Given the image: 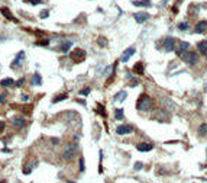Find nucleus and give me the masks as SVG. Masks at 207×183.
<instances>
[{
    "instance_id": "nucleus-1",
    "label": "nucleus",
    "mask_w": 207,
    "mask_h": 183,
    "mask_svg": "<svg viewBox=\"0 0 207 183\" xmlns=\"http://www.w3.org/2000/svg\"><path fill=\"white\" fill-rule=\"evenodd\" d=\"M154 105H155L154 99L149 98L145 93H142L139 96V99H138V102H136V109L140 112H149L154 108Z\"/></svg>"
},
{
    "instance_id": "nucleus-2",
    "label": "nucleus",
    "mask_w": 207,
    "mask_h": 183,
    "mask_svg": "<svg viewBox=\"0 0 207 183\" xmlns=\"http://www.w3.org/2000/svg\"><path fill=\"white\" fill-rule=\"evenodd\" d=\"M77 151H78V145L77 143H68L64 150H62V158L67 160V161H71L74 157L77 156Z\"/></svg>"
},
{
    "instance_id": "nucleus-3",
    "label": "nucleus",
    "mask_w": 207,
    "mask_h": 183,
    "mask_svg": "<svg viewBox=\"0 0 207 183\" xmlns=\"http://www.w3.org/2000/svg\"><path fill=\"white\" fill-rule=\"evenodd\" d=\"M181 60L188 65H194L197 64V61H199V55H197L196 51H186L181 55Z\"/></svg>"
},
{
    "instance_id": "nucleus-4",
    "label": "nucleus",
    "mask_w": 207,
    "mask_h": 183,
    "mask_svg": "<svg viewBox=\"0 0 207 183\" xmlns=\"http://www.w3.org/2000/svg\"><path fill=\"white\" fill-rule=\"evenodd\" d=\"M175 42H177V41H175L172 36H167V38H164L162 41H161V47H162V50H164L165 52L175 51V47H177Z\"/></svg>"
},
{
    "instance_id": "nucleus-5",
    "label": "nucleus",
    "mask_w": 207,
    "mask_h": 183,
    "mask_svg": "<svg viewBox=\"0 0 207 183\" xmlns=\"http://www.w3.org/2000/svg\"><path fill=\"white\" fill-rule=\"evenodd\" d=\"M86 51H84V50H80V48H75V50H74L73 52H71V55H70V58L73 60L74 63H77V64H78V63H83V61H84V60H86Z\"/></svg>"
},
{
    "instance_id": "nucleus-6",
    "label": "nucleus",
    "mask_w": 207,
    "mask_h": 183,
    "mask_svg": "<svg viewBox=\"0 0 207 183\" xmlns=\"http://www.w3.org/2000/svg\"><path fill=\"white\" fill-rule=\"evenodd\" d=\"M10 124L13 125L15 128H23L26 125V119L22 115H15V116L10 118Z\"/></svg>"
},
{
    "instance_id": "nucleus-7",
    "label": "nucleus",
    "mask_w": 207,
    "mask_h": 183,
    "mask_svg": "<svg viewBox=\"0 0 207 183\" xmlns=\"http://www.w3.org/2000/svg\"><path fill=\"white\" fill-rule=\"evenodd\" d=\"M132 132H133V126L129 124L116 126V134H119V135H126V134H132Z\"/></svg>"
},
{
    "instance_id": "nucleus-8",
    "label": "nucleus",
    "mask_w": 207,
    "mask_h": 183,
    "mask_svg": "<svg viewBox=\"0 0 207 183\" xmlns=\"http://www.w3.org/2000/svg\"><path fill=\"white\" fill-rule=\"evenodd\" d=\"M135 52H136L135 47H129L127 50L123 51V54H122V57H120V61L122 63H127L129 60L132 58V55H135Z\"/></svg>"
},
{
    "instance_id": "nucleus-9",
    "label": "nucleus",
    "mask_w": 207,
    "mask_h": 183,
    "mask_svg": "<svg viewBox=\"0 0 207 183\" xmlns=\"http://www.w3.org/2000/svg\"><path fill=\"white\" fill-rule=\"evenodd\" d=\"M188 48H190V44H188L187 41H182V42H180V44H177V47H175V54H177L178 57H181Z\"/></svg>"
},
{
    "instance_id": "nucleus-10",
    "label": "nucleus",
    "mask_w": 207,
    "mask_h": 183,
    "mask_svg": "<svg viewBox=\"0 0 207 183\" xmlns=\"http://www.w3.org/2000/svg\"><path fill=\"white\" fill-rule=\"evenodd\" d=\"M194 32L196 33H204L207 32V20H200L194 26Z\"/></svg>"
},
{
    "instance_id": "nucleus-11",
    "label": "nucleus",
    "mask_w": 207,
    "mask_h": 183,
    "mask_svg": "<svg viewBox=\"0 0 207 183\" xmlns=\"http://www.w3.org/2000/svg\"><path fill=\"white\" fill-rule=\"evenodd\" d=\"M133 18L138 23H143V22H146L151 16H149V13H146V12H138V13H135Z\"/></svg>"
},
{
    "instance_id": "nucleus-12",
    "label": "nucleus",
    "mask_w": 207,
    "mask_h": 183,
    "mask_svg": "<svg viewBox=\"0 0 207 183\" xmlns=\"http://www.w3.org/2000/svg\"><path fill=\"white\" fill-rule=\"evenodd\" d=\"M154 148V145L149 143H139L136 145V150L140 151V153H148V151H151Z\"/></svg>"
},
{
    "instance_id": "nucleus-13",
    "label": "nucleus",
    "mask_w": 207,
    "mask_h": 183,
    "mask_svg": "<svg viewBox=\"0 0 207 183\" xmlns=\"http://www.w3.org/2000/svg\"><path fill=\"white\" fill-rule=\"evenodd\" d=\"M197 51L200 52L203 57H207V41H200V42H197Z\"/></svg>"
},
{
    "instance_id": "nucleus-14",
    "label": "nucleus",
    "mask_w": 207,
    "mask_h": 183,
    "mask_svg": "<svg viewBox=\"0 0 207 183\" xmlns=\"http://www.w3.org/2000/svg\"><path fill=\"white\" fill-rule=\"evenodd\" d=\"M133 73L138 74V76H142V74L145 73V67H143V63H142V61H138V63L133 65Z\"/></svg>"
},
{
    "instance_id": "nucleus-15",
    "label": "nucleus",
    "mask_w": 207,
    "mask_h": 183,
    "mask_svg": "<svg viewBox=\"0 0 207 183\" xmlns=\"http://www.w3.org/2000/svg\"><path fill=\"white\" fill-rule=\"evenodd\" d=\"M23 58H25V51H19V52H18V55H16V58H15L13 61H12L10 67H12V68H16V65L19 64V63H20V61H22Z\"/></svg>"
},
{
    "instance_id": "nucleus-16",
    "label": "nucleus",
    "mask_w": 207,
    "mask_h": 183,
    "mask_svg": "<svg viewBox=\"0 0 207 183\" xmlns=\"http://www.w3.org/2000/svg\"><path fill=\"white\" fill-rule=\"evenodd\" d=\"M126 98H127L126 90H120V92H117V93L114 95L113 100H114V102H123V100H125Z\"/></svg>"
},
{
    "instance_id": "nucleus-17",
    "label": "nucleus",
    "mask_w": 207,
    "mask_h": 183,
    "mask_svg": "<svg viewBox=\"0 0 207 183\" xmlns=\"http://www.w3.org/2000/svg\"><path fill=\"white\" fill-rule=\"evenodd\" d=\"M0 12H2V15H3L6 19L13 20V22H18V20H16V18H15V16L10 12H9V10H7V7H0Z\"/></svg>"
},
{
    "instance_id": "nucleus-18",
    "label": "nucleus",
    "mask_w": 207,
    "mask_h": 183,
    "mask_svg": "<svg viewBox=\"0 0 207 183\" xmlns=\"http://www.w3.org/2000/svg\"><path fill=\"white\" fill-rule=\"evenodd\" d=\"M31 85H32V86H41V85H42V77H41L39 73H35L34 76H32Z\"/></svg>"
},
{
    "instance_id": "nucleus-19",
    "label": "nucleus",
    "mask_w": 207,
    "mask_h": 183,
    "mask_svg": "<svg viewBox=\"0 0 207 183\" xmlns=\"http://www.w3.org/2000/svg\"><path fill=\"white\" fill-rule=\"evenodd\" d=\"M71 47H73V42L71 41H65V42H62V45L60 47V51L61 52H68L71 50Z\"/></svg>"
},
{
    "instance_id": "nucleus-20",
    "label": "nucleus",
    "mask_w": 207,
    "mask_h": 183,
    "mask_svg": "<svg viewBox=\"0 0 207 183\" xmlns=\"http://www.w3.org/2000/svg\"><path fill=\"white\" fill-rule=\"evenodd\" d=\"M132 5L133 6H149L151 0H132Z\"/></svg>"
},
{
    "instance_id": "nucleus-21",
    "label": "nucleus",
    "mask_w": 207,
    "mask_h": 183,
    "mask_svg": "<svg viewBox=\"0 0 207 183\" xmlns=\"http://www.w3.org/2000/svg\"><path fill=\"white\" fill-rule=\"evenodd\" d=\"M13 83H15V80H13V78L6 77L5 80H2V81H0V87H9V86H12Z\"/></svg>"
},
{
    "instance_id": "nucleus-22",
    "label": "nucleus",
    "mask_w": 207,
    "mask_h": 183,
    "mask_svg": "<svg viewBox=\"0 0 207 183\" xmlns=\"http://www.w3.org/2000/svg\"><path fill=\"white\" fill-rule=\"evenodd\" d=\"M65 99H68V95H67V93H62V95L55 96V98L52 99V102H54V103H58V102H62V100H65Z\"/></svg>"
},
{
    "instance_id": "nucleus-23",
    "label": "nucleus",
    "mask_w": 207,
    "mask_h": 183,
    "mask_svg": "<svg viewBox=\"0 0 207 183\" xmlns=\"http://www.w3.org/2000/svg\"><path fill=\"white\" fill-rule=\"evenodd\" d=\"M78 171L80 173H84L86 171V163H84V157L81 156L80 160H78Z\"/></svg>"
},
{
    "instance_id": "nucleus-24",
    "label": "nucleus",
    "mask_w": 207,
    "mask_h": 183,
    "mask_svg": "<svg viewBox=\"0 0 207 183\" xmlns=\"http://www.w3.org/2000/svg\"><path fill=\"white\" fill-rule=\"evenodd\" d=\"M123 109L122 108H119V109H116L114 111V119H117V121H122L123 119Z\"/></svg>"
},
{
    "instance_id": "nucleus-25",
    "label": "nucleus",
    "mask_w": 207,
    "mask_h": 183,
    "mask_svg": "<svg viewBox=\"0 0 207 183\" xmlns=\"http://www.w3.org/2000/svg\"><path fill=\"white\" fill-rule=\"evenodd\" d=\"M199 134H200L201 137H204L207 134V124H201L200 126H199Z\"/></svg>"
},
{
    "instance_id": "nucleus-26",
    "label": "nucleus",
    "mask_w": 207,
    "mask_h": 183,
    "mask_svg": "<svg viewBox=\"0 0 207 183\" xmlns=\"http://www.w3.org/2000/svg\"><path fill=\"white\" fill-rule=\"evenodd\" d=\"M32 170H34V164H28V166H25L23 167V174H31L32 173Z\"/></svg>"
},
{
    "instance_id": "nucleus-27",
    "label": "nucleus",
    "mask_w": 207,
    "mask_h": 183,
    "mask_svg": "<svg viewBox=\"0 0 207 183\" xmlns=\"http://www.w3.org/2000/svg\"><path fill=\"white\" fill-rule=\"evenodd\" d=\"M188 22H180L178 25H177V28L180 29V31H186V29H188Z\"/></svg>"
},
{
    "instance_id": "nucleus-28",
    "label": "nucleus",
    "mask_w": 207,
    "mask_h": 183,
    "mask_svg": "<svg viewBox=\"0 0 207 183\" xmlns=\"http://www.w3.org/2000/svg\"><path fill=\"white\" fill-rule=\"evenodd\" d=\"M49 44V39H41V41H36V45L39 47H47Z\"/></svg>"
},
{
    "instance_id": "nucleus-29",
    "label": "nucleus",
    "mask_w": 207,
    "mask_h": 183,
    "mask_svg": "<svg viewBox=\"0 0 207 183\" xmlns=\"http://www.w3.org/2000/svg\"><path fill=\"white\" fill-rule=\"evenodd\" d=\"M97 112H99V115H101V116H106V111H104V106L99 105V106H97Z\"/></svg>"
},
{
    "instance_id": "nucleus-30",
    "label": "nucleus",
    "mask_w": 207,
    "mask_h": 183,
    "mask_svg": "<svg viewBox=\"0 0 207 183\" xmlns=\"http://www.w3.org/2000/svg\"><path fill=\"white\" fill-rule=\"evenodd\" d=\"M97 42H99V45L100 47H106L107 45V39L103 38V36H100V38L97 39Z\"/></svg>"
},
{
    "instance_id": "nucleus-31",
    "label": "nucleus",
    "mask_w": 207,
    "mask_h": 183,
    "mask_svg": "<svg viewBox=\"0 0 207 183\" xmlns=\"http://www.w3.org/2000/svg\"><path fill=\"white\" fill-rule=\"evenodd\" d=\"M142 167H143V164L140 163V161H136V163L133 164V170H135V171H139V170H142Z\"/></svg>"
},
{
    "instance_id": "nucleus-32",
    "label": "nucleus",
    "mask_w": 207,
    "mask_h": 183,
    "mask_svg": "<svg viewBox=\"0 0 207 183\" xmlns=\"http://www.w3.org/2000/svg\"><path fill=\"white\" fill-rule=\"evenodd\" d=\"M7 99V92H3V93H0V103H5Z\"/></svg>"
},
{
    "instance_id": "nucleus-33",
    "label": "nucleus",
    "mask_w": 207,
    "mask_h": 183,
    "mask_svg": "<svg viewBox=\"0 0 207 183\" xmlns=\"http://www.w3.org/2000/svg\"><path fill=\"white\" fill-rule=\"evenodd\" d=\"M90 90H91L90 87H84L83 90H80V93L83 95V96H87V95H90Z\"/></svg>"
},
{
    "instance_id": "nucleus-34",
    "label": "nucleus",
    "mask_w": 207,
    "mask_h": 183,
    "mask_svg": "<svg viewBox=\"0 0 207 183\" xmlns=\"http://www.w3.org/2000/svg\"><path fill=\"white\" fill-rule=\"evenodd\" d=\"M26 2H29V3H31V5H34V6L41 5V3H42V0H26Z\"/></svg>"
},
{
    "instance_id": "nucleus-35",
    "label": "nucleus",
    "mask_w": 207,
    "mask_h": 183,
    "mask_svg": "<svg viewBox=\"0 0 207 183\" xmlns=\"http://www.w3.org/2000/svg\"><path fill=\"white\" fill-rule=\"evenodd\" d=\"M136 85H139V80H138V78H135L133 81H130V83H129V86H130V87H135Z\"/></svg>"
},
{
    "instance_id": "nucleus-36",
    "label": "nucleus",
    "mask_w": 207,
    "mask_h": 183,
    "mask_svg": "<svg viewBox=\"0 0 207 183\" xmlns=\"http://www.w3.org/2000/svg\"><path fill=\"white\" fill-rule=\"evenodd\" d=\"M48 16H49V12H48V10H42V12H41V18H48Z\"/></svg>"
},
{
    "instance_id": "nucleus-37",
    "label": "nucleus",
    "mask_w": 207,
    "mask_h": 183,
    "mask_svg": "<svg viewBox=\"0 0 207 183\" xmlns=\"http://www.w3.org/2000/svg\"><path fill=\"white\" fill-rule=\"evenodd\" d=\"M5 128H6V124H5L3 121H0V134H2V132L5 131Z\"/></svg>"
},
{
    "instance_id": "nucleus-38",
    "label": "nucleus",
    "mask_w": 207,
    "mask_h": 183,
    "mask_svg": "<svg viewBox=\"0 0 207 183\" xmlns=\"http://www.w3.org/2000/svg\"><path fill=\"white\" fill-rule=\"evenodd\" d=\"M23 83H25V77H20L19 80H18V83H16V85H18V86H22Z\"/></svg>"
},
{
    "instance_id": "nucleus-39",
    "label": "nucleus",
    "mask_w": 207,
    "mask_h": 183,
    "mask_svg": "<svg viewBox=\"0 0 207 183\" xmlns=\"http://www.w3.org/2000/svg\"><path fill=\"white\" fill-rule=\"evenodd\" d=\"M20 99H22L23 102H26V100H28V99H29V98H28L26 95H22V98H20Z\"/></svg>"
},
{
    "instance_id": "nucleus-40",
    "label": "nucleus",
    "mask_w": 207,
    "mask_h": 183,
    "mask_svg": "<svg viewBox=\"0 0 207 183\" xmlns=\"http://www.w3.org/2000/svg\"><path fill=\"white\" fill-rule=\"evenodd\" d=\"M52 144H60V140L58 138H52Z\"/></svg>"
},
{
    "instance_id": "nucleus-41",
    "label": "nucleus",
    "mask_w": 207,
    "mask_h": 183,
    "mask_svg": "<svg viewBox=\"0 0 207 183\" xmlns=\"http://www.w3.org/2000/svg\"><path fill=\"white\" fill-rule=\"evenodd\" d=\"M65 183H75V182H74V180H67Z\"/></svg>"
},
{
    "instance_id": "nucleus-42",
    "label": "nucleus",
    "mask_w": 207,
    "mask_h": 183,
    "mask_svg": "<svg viewBox=\"0 0 207 183\" xmlns=\"http://www.w3.org/2000/svg\"><path fill=\"white\" fill-rule=\"evenodd\" d=\"M0 183H6V182H5V180H0Z\"/></svg>"
}]
</instances>
